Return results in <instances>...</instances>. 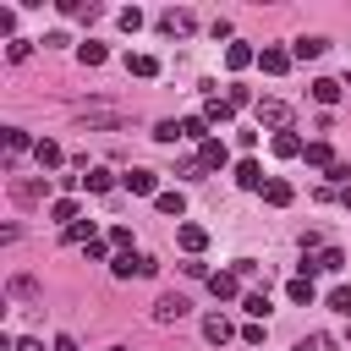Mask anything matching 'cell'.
Wrapping results in <instances>:
<instances>
[{
  "mask_svg": "<svg viewBox=\"0 0 351 351\" xmlns=\"http://www.w3.org/2000/svg\"><path fill=\"white\" fill-rule=\"evenodd\" d=\"M49 219H55L60 230H66V225H77V219H82V208H77V197H55V203H49Z\"/></svg>",
  "mask_w": 351,
  "mask_h": 351,
  "instance_id": "cell-20",
  "label": "cell"
},
{
  "mask_svg": "<svg viewBox=\"0 0 351 351\" xmlns=\"http://www.w3.org/2000/svg\"><path fill=\"white\" fill-rule=\"evenodd\" d=\"M11 296H38V285H33L27 274H16V280H11Z\"/></svg>",
  "mask_w": 351,
  "mask_h": 351,
  "instance_id": "cell-38",
  "label": "cell"
},
{
  "mask_svg": "<svg viewBox=\"0 0 351 351\" xmlns=\"http://www.w3.org/2000/svg\"><path fill=\"white\" fill-rule=\"evenodd\" d=\"M329 307H335V313H351V285H335V291H329Z\"/></svg>",
  "mask_w": 351,
  "mask_h": 351,
  "instance_id": "cell-32",
  "label": "cell"
},
{
  "mask_svg": "<svg viewBox=\"0 0 351 351\" xmlns=\"http://www.w3.org/2000/svg\"><path fill=\"white\" fill-rule=\"evenodd\" d=\"M176 241H181V252L197 258V252L208 247V230H203V225H176Z\"/></svg>",
  "mask_w": 351,
  "mask_h": 351,
  "instance_id": "cell-14",
  "label": "cell"
},
{
  "mask_svg": "<svg viewBox=\"0 0 351 351\" xmlns=\"http://www.w3.org/2000/svg\"><path fill=\"white\" fill-rule=\"evenodd\" d=\"M346 88H351V77H346Z\"/></svg>",
  "mask_w": 351,
  "mask_h": 351,
  "instance_id": "cell-44",
  "label": "cell"
},
{
  "mask_svg": "<svg viewBox=\"0 0 351 351\" xmlns=\"http://www.w3.org/2000/svg\"><path fill=\"white\" fill-rule=\"evenodd\" d=\"M263 181H269V176H263V165H258V159H241V165H236V186L263 192Z\"/></svg>",
  "mask_w": 351,
  "mask_h": 351,
  "instance_id": "cell-13",
  "label": "cell"
},
{
  "mask_svg": "<svg viewBox=\"0 0 351 351\" xmlns=\"http://www.w3.org/2000/svg\"><path fill=\"white\" fill-rule=\"evenodd\" d=\"M230 335H236V329H230L225 313H208V318H203V340H208V346H225Z\"/></svg>",
  "mask_w": 351,
  "mask_h": 351,
  "instance_id": "cell-15",
  "label": "cell"
},
{
  "mask_svg": "<svg viewBox=\"0 0 351 351\" xmlns=\"http://www.w3.org/2000/svg\"><path fill=\"white\" fill-rule=\"evenodd\" d=\"M154 208H159V214H176V219H181V214H186V197H181V192H159V197H154Z\"/></svg>",
  "mask_w": 351,
  "mask_h": 351,
  "instance_id": "cell-27",
  "label": "cell"
},
{
  "mask_svg": "<svg viewBox=\"0 0 351 351\" xmlns=\"http://www.w3.org/2000/svg\"><path fill=\"white\" fill-rule=\"evenodd\" d=\"M60 241H71V247H88V241H99V236H93V219H77V225H66V230H60Z\"/></svg>",
  "mask_w": 351,
  "mask_h": 351,
  "instance_id": "cell-22",
  "label": "cell"
},
{
  "mask_svg": "<svg viewBox=\"0 0 351 351\" xmlns=\"http://www.w3.org/2000/svg\"><path fill=\"white\" fill-rule=\"evenodd\" d=\"M291 197H296V192H291V181H280V176H269V181H263V203H269V208H285Z\"/></svg>",
  "mask_w": 351,
  "mask_h": 351,
  "instance_id": "cell-19",
  "label": "cell"
},
{
  "mask_svg": "<svg viewBox=\"0 0 351 351\" xmlns=\"http://www.w3.org/2000/svg\"><path fill=\"white\" fill-rule=\"evenodd\" d=\"M285 296H291V302H302V307H307V302H313V296H318V291H313V280H307V274H296V280H291V285H285Z\"/></svg>",
  "mask_w": 351,
  "mask_h": 351,
  "instance_id": "cell-28",
  "label": "cell"
},
{
  "mask_svg": "<svg viewBox=\"0 0 351 351\" xmlns=\"http://www.w3.org/2000/svg\"><path fill=\"white\" fill-rule=\"evenodd\" d=\"M181 137L203 148V143H208V121H203V115H186V121H181Z\"/></svg>",
  "mask_w": 351,
  "mask_h": 351,
  "instance_id": "cell-24",
  "label": "cell"
},
{
  "mask_svg": "<svg viewBox=\"0 0 351 351\" xmlns=\"http://www.w3.org/2000/svg\"><path fill=\"white\" fill-rule=\"evenodd\" d=\"M258 66H263L269 77H285V71H291V49H258Z\"/></svg>",
  "mask_w": 351,
  "mask_h": 351,
  "instance_id": "cell-16",
  "label": "cell"
},
{
  "mask_svg": "<svg viewBox=\"0 0 351 351\" xmlns=\"http://www.w3.org/2000/svg\"><path fill=\"white\" fill-rule=\"evenodd\" d=\"M49 351H77V340H71V335H55V346H49Z\"/></svg>",
  "mask_w": 351,
  "mask_h": 351,
  "instance_id": "cell-40",
  "label": "cell"
},
{
  "mask_svg": "<svg viewBox=\"0 0 351 351\" xmlns=\"http://www.w3.org/2000/svg\"><path fill=\"white\" fill-rule=\"evenodd\" d=\"M252 115H258V126H269V132H291V104H285V99H258Z\"/></svg>",
  "mask_w": 351,
  "mask_h": 351,
  "instance_id": "cell-2",
  "label": "cell"
},
{
  "mask_svg": "<svg viewBox=\"0 0 351 351\" xmlns=\"http://www.w3.org/2000/svg\"><path fill=\"white\" fill-rule=\"evenodd\" d=\"M126 71L132 77H159V60L154 55H126Z\"/></svg>",
  "mask_w": 351,
  "mask_h": 351,
  "instance_id": "cell-26",
  "label": "cell"
},
{
  "mask_svg": "<svg viewBox=\"0 0 351 351\" xmlns=\"http://www.w3.org/2000/svg\"><path fill=\"white\" fill-rule=\"evenodd\" d=\"M225 99H230V104L241 110V104H252V88H241V82H230V93H225Z\"/></svg>",
  "mask_w": 351,
  "mask_h": 351,
  "instance_id": "cell-37",
  "label": "cell"
},
{
  "mask_svg": "<svg viewBox=\"0 0 351 351\" xmlns=\"http://www.w3.org/2000/svg\"><path fill=\"white\" fill-rule=\"evenodd\" d=\"M121 27H126V33H137V27H143V11H137V5H126V11H121Z\"/></svg>",
  "mask_w": 351,
  "mask_h": 351,
  "instance_id": "cell-36",
  "label": "cell"
},
{
  "mask_svg": "<svg viewBox=\"0 0 351 351\" xmlns=\"http://www.w3.org/2000/svg\"><path fill=\"white\" fill-rule=\"evenodd\" d=\"M269 148H274L280 159H302V148H307V143H302L296 132H274V137H269Z\"/></svg>",
  "mask_w": 351,
  "mask_h": 351,
  "instance_id": "cell-18",
  "label": "cell"
},
{
  "mask_svg": "<svg viewBox=\"0 0 351 351\" xmlns=\"http://www.w3.org/2000/svg\"><path fill=\"white\" fill-rule=\"evenodd\" d=\"M16 351H44V340H16Z\"/></svg>",
  "mask_w": 351,
  "mask_h": 351,
  "instance_id": "cell-41",
  "label": "cell"
},
{
  "mask_svg": "<svg viewBox=\"0 0 351 351\" xmlns=\"http://www.w3.org/2000/svg\"><path fill=\"white\" fill-rule=\"evenodd\" d=\"M302 159H307V165H313V170H324V176H329V170H335V165H340V159H335V148H329V143H307V148H302Z\"/></svg>",
  "mask_w": 351,
  "mask_h": 351,
  "instance_id": "cell-12",
  "label": "cell"
},
{
  "mask_svg": "<svg viewBox=\"0 0 351 351\" xmlns=\"http://www.w3.org/2000/svg\"><path fill=\"white\" fill-rule=\"evenodd\" d=\"M121 181H126V192H137V197H159V176H154V170H143V165H137V170H126Z\"/></svg>",
  "mask_w": 351,
  "mask_h": 351,
  "instance_id": "cell-5",
  "label": "cell"
},
{
  "mask_svg": "<svg viewBox=\"0 0 351 351\" xmlns=\"http://www.w3.org/2000/svg\"><path fill=\"white\" fill-rule=\"evenodd\" d=\"M154 269H159V263H154L148 252H115V263H110L115 280H148Z\"/></svg>",
  "mask_w": 351,
  "mask_h": 351,
  "instance_id": "cell-1",
  "label": "cell"
},
{
  "mask_svg": "<svg viewBox=\"0 0 351 351\" xmlns=\"http://www.w3.org/2000/svg\"><path fill=\"white\" fill-rule=\"evenodd\" d=\"M313 99H318V104H335V99H340V82L318 77V82H313Z\"/></svg>",
  "mask_w": 351,
  "mask_h": 351,
  "instance_id": "cell-30",
  "label": "cell"
},
{
  "mask_svg": "<svg viewBox=\"0 0 351 351\" xmlns=\"http://www.w3.org/2000/svg\"><path fill=\"white\" fill-rule=\"evenodd\" d=\"M186 307H192V302H186L181 291H165V296L154 302V324H181V318H186Z\"/></svg>",
  "mask_w": 351,
  "mask_h": 351,
  "instance_id": "cell-4",
  "label": "cell"
},
{
  "mask_svg": "<svg viewBox=\"0 0 351 351\" xmlns=\"http://www.w3.org/2000/svg\"><path fill=\"white\" fill-rule=\"evenodd\" d=\"M252 60H258V55H252L247 44H225V66H230V71H247Z\"/></svg>",
  "mask_w": 351,
  "mask_h": 351,
  "instance_id": "cell-23",
  "label": "cell"
},
{
  "mask_svg": "<svg viewBox=\"0 0 351 351\" xmlns=\"http://www.w3.org/2000/svg\"><path fill=\"white\" fill-rule=\"evenodd\" d=\"M104 351H126V346H104Z\"/></svg>",
  "mask_w": 351,
  "mask_h": 351,
  "instance_id": "cell-43",
  "label": "cell"
},
{
  "mask_svg": "<svg viewBox=\"0 0 351 351\" xmlns=\"http://www.w3.org/2000/svg\"><path fill=\"white\" fill-rule=\"evenodd\" d=\"M11 197H16L22 208H33V203L49 197V181H11Z\"/></svg>",
  "mask_w": 351,
  "mask_h": 351,
  "instance_id": "cell-9",
  "label": "cell"
},
{
  "mask_svg": "<svg viewBox=\"0 0 351 351\" xmlns=\"http://www.w3.org/2000/svg\"><path fill=\"white\" fill-rule=\"evenodd\" d=\"M154 137H159V143H176V137H181V121H159Z\"/></svg>",
  "mask_w": 351,
  "mask_h": 351,
  "instance_id": "cell-34",
  "label": "cell"
},
{
  "mask_svg": "<svg viewBox=\"0 0 351 351\" xmlns=\"http://www.w3.org/2000/svg\"><path fill=\"white\" fill-rule=\"evenodd\" d=\"M208 291H214L219 302H236V296H241V274H236V269H219V274H208Z\"/></svg>",
  "mask_w": 351,
  "mask_h": 351,
  "instance_id": "cell-6",
  "label": "cell"
},
{
  "mask_svg": "<svg viewBox=\"0 0 351 351\" xmlns=\"http://www.w3.org/2000/svg\"><path fill=\"white\" fill-rule=\"evenodd\" d=\"M324 346H329V335H302L296 340V351H324Z\"/></svg>",
  "mask_w": 351,
  "mask_h": 351,
  "instance_id": "cell-39",
  "label": "cell"
},
{
  "mask_svg": "<svg viewBox=\"0 0 351 351\" xmlns=\"http://www.w3.org/2000/svg\"><path fill=\"white\" fill-rule=\"evenodd\" d=\"M104 55H110L104 44H77V60H82V66H104Z\"/></svg>",
  "mask_w": 351,
  "mask_h": 351,
  "instance_id": "cell-29",
  "label": "cell"
},
{
  "mask_svg": "<svg viewBox=\"0 0 351 351\" xmlns=\"http://www.w3.org/2000/svg\"><path fill=\"white\" fill-rule=\"evenodd\" d=\"M313 269H324V274H340V269H346V252H340V247H318L313 258H302V274H307V280H313Z\"/></svg>",
  "mask_w": 351,
  "mask_h": 351,
  "instance_id": "cell-3",
  "label": "cell"
},
{
  "mask_svg": "<svg viewBox=\"0 0 351 351\" xmlns=\"http://www.w3.org/2000/svg\"><path fill=\"white\" fill-rule=\"evenodd\" d=\"M110 247H121V252H132V230H126V225H110Z\"/></svg>",
  "mask_w": 351,
  "mask_h": 351,
  "instance_id": "cell-35",
  "label": "cell"
},
{
  "mask_svg": "<svg viewBox=\"0 0 351 351\" xmlns=\"http://www.w3.org/2000/svg\"><path fill=\"white\" fill-rule=\"evenodd\" d=\"M340 203H346V208H351V186H346V192H340Z\"/></svg>",
  "mask_w": 351,
  "mask_h": 351,
  "instance_id": "cell-42",
  "label": "cell"
},
{
  "mask_svg": "<svg viewBox=\"0 0 351 351\" xmlns=\"http://www.w3.org/2000/svg\"><path fill=\"white\" fill-rule=\"evenodd\" d=\"M27 148H38V143H27V132H22V126H5V165H16Z\"/></svg>",
  "mask_w": 351,
  "mask_h": 351,
  "instance_id": "cell-17",
  "label": "cell"
},
{
  "mask_svg": "<svg viewBox=\"0 0 351 351\" xmlns=\"http://www.w3.org/2000/svg\"><path fill=\"white\" fill-rule=\"evenodd\" d=\"M241 307H247V313H252V318H269V291H252V296H247V302H241Z\"/></svg>",
  "mask_w": 351,
  "mask_h": 351,
  "instance_id": "cell-31",
  "label": "cell"
},
{
  "mask_svg": "<svg viewBox=\"0 0 351 351\" xmlns=\"http://www.w3.org/2000/svg\"><path fill=\"white\" fill-rule=\"evenodd\" d=\"M82 186H88V192H110V186H115V176H110L104 165H93V170H82Z\"/></svg>",
  "mask_w": 351,
  "mask_h": 351,
  "instance_id": "cell-25",
  "label": "cell"
},
{
  "mask_svg": "<svg viewBox=\"0 0 351 351\" xmlns=\"http://www.w3.org/2000/svg\"><path fill=\"white\" fill-rule=\"evenodd\" d=\"M329 49V38H318V33H302L296 44H291V60H318Z\"/></svg>",
  "mask_w": 351,
  "mask_h": 351,
  "instance_id": "cell-10",
  "label": "cell"
},
{
  "mask_svg": "<svg viewBox=\"0 0 351 351\" xmlns=\"http://www.w3.org/2000/svg\"><path fill=\"white\" fill-rule=\"evenodd\" d=\"M33 159H38V170H60V143H49V137H38V148H33Z\"/></svg>",
  "mask_w": 351,
  "mask_h": 351,
  "instance_id": "cell-21",
  "label": "cell"
},
{
  "mask_svg": "<svg viewBox=\"0 0 351 351\" xmlns=\"http://www.w3.org/2000/svg\"><path fill=\"white\" fill-rule=\"evenodd\" d=\"M27 55H33L27 38H11V44H5V60H27Z\"/></svg>",
  "mask_w": 351,
  "mask_h": 351,
  "instance_id": "cell-33",
  "label": "cell"
},
{
  "mask_svg": "<svg viewBox=\"0 0 351 351\" xmlns=\"http://www.w3.org/2000/svg\"><path fill=\"white\" fill-rule=\"evenodd\" d=\"M197 165H203V170H225V165H230V148H225L219 137H208V143L197 148Z\"/></svg>",
  "mask_w": 351,
  "mask_h": 351,
  "instance_id": "cell-8",
  "label": "cell"
},
{
  "mask_svg": "<svg viewBox=\"0 0 351 351\" xmlns=\"http://www.w3.org/2000/svg\"><path fill=\"white\" fill-rule=\"evenodd\" d=\"M192 27H197L192 11H165V16H159V33H165V38H186Z\"/></svg>",
  "mask_w": 351,
  "mask_h": 351,
  "instance_id": "cell-7",
  "label": "cell"
},
{
  "mask_svg": "<svg viewBox=\"0 0 351 351\" xmlns=\"http://www.w3.org/2000/svg\"><path fill=\"white\" fill-rule=\"evenodd\" d=\"M230 115H236V104H230V99H219V93H208L203 121H208V126H230Z\"/></svg>",
  "mask_w": 351,
  "mask_h": 351,
  "instance_id": "cell-11",
  "label": "cell"
}]
</instances>
